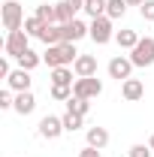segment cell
<instances>
[{"mask_svg":"<svg viewBox=\"0 0 154 157\" xmlns=\"http://www.w3.org/2000/svg\"><path fill=\"white\" fill-rule=\"evenodd\" d=\"M79 52H76V42H60V45H45V55L42 60L55 70V67H70V63H76Z\"/></svg>","mask_w":154,"mask_h":157,"instance_id":"cell-1","label":"cell"},{"mask_svg":"<svg viewBox=\"0 0 154 157\" xmlns=\"http://www.w3.org/2000/svg\"><path fill=\"white\" fill-rule=\"evenodd\" d=\"M0 18H3L6 33L21 30V27H24V12H21V3H18V0H6V3H3V12H0Z\"/></svg>","mask_w":154,"mask_h":157,"instance_id":"cell-2","label":"cell"},{"mask_svg":"<svg viewBox=\"0 0 154 157\" xmlns=\"http://www.w3.org/2000/svg\"><path fill=\"white\" fill-rule=\"evenodd\" d=\"M91 39L97 45H106L115 39V30H112V18L109 15H100V18H91Z\"/></svg>","mask_w":154,"mask_h":157,"instance_id":"cell-3","label":"cell"},{"mask_svg":"<svg viewBox=\"0 0 154 157\" xmlns=\"http://www.w3.org/2000/svg\"><path fill=\"white\" fill-rule=\"evenodd\" d=\"M130 60H133V67H151L154 63V36L139 39L136 48L130 52Z\"/></svg>","mask_w":154,"mask_h":157,"instance_id":"cell-4","label":"cell"},{"mask_svg":"<svg viewBox=\"0 0 154 157\" xmlns=\"http://www.w3.org/2000/svg\"><path fill=\"white\" fill-rule=\"evenodd\" d=\"M30 36H27V30L21 27V30H12V33H6V42H3V52H6V58H18L21 52H27L30 45Z\"/></svg>","mask_w":154,"mask_h":157,"instance_id":"cell-5","label":"cell"},{"mask_svg":"<svg viewBox=\"0 0 154 157\" xmlns=\"http://www.w3.org/2000/svg\"><path fill=\"white\" fill-rule=\"evenodd\" d=\"M103 94V82L97 76H88V78H76L73 85V97H82V100H94Z\"/></svg>","mask_w":154,"mask_h":157,"instance_id":"cell-6","label":"cell"},{"mask_svg":"<svg viewBox=\"0 0 154 157\" xmlns=\"http://www.w3.org/2000/svg\"><path fill=\"white\" fill-rule=\"evenodd\" d=\"M60 133H67V130H64V118L45 115L42 121H39V136H42V139H48V142H52V139H58Z\"/></svg>","mask_w":154,"mask_h":157,"instance_id":"cell-7","label":"cell"},{"mask_svg":"<svg viewBox=\"0 0 154 157\" xmlns=\"http://www.w3.org/2000/svg\"><path fill=\"white\" fill-rule=\"evenodd\" d=\"M85 36H91V24H85L82 18H73L70 24H64V42H79Z\"/></svg>","mask_w":154,"mask_h":157,"instance_id":"cell-8","label":"cell"},{"mask_svg":"<svg viewBox=\"0 0 154 157\" xmlns=\"http://www.w3.org/2000/svg\"><path fill=\"white\" fill-rule=\"evenodd\" d=\"M130 73H133V60L124 58V55H118V58L109 60V76L118 78V82H127L130 78Z\"/></svg>","mask_w":154,"mask_h":157,"instance_id":"cell-9","label":"cell"},{"mask_svg":"<svg viewBox=\"0 0 154 157\" xmlns=\"http://www.w3.org/2000/svg\"><path fill=\"white\" fill-rule=\"evenodd\" d=\"M30 82H33V78H30V73L18 67V70H12V73H9L6 88H9V91H15V94H21V91H30Z\"/></svg>","mask_w":154,"mask_h":157,"instance_id":"cell-10","label":"cell"},{"mask_svg":"<svg viewBox=\"0 0 154 157\" xmlns=\"http://www.w3.org/2000/svg\"><path fill=\"white\" fill-rule=\"evenodd\" d=\"M73 73H76V78L97 76V58H94V55H79L76 63H73Z\"/></svg>","mask_w":154,"mask_h":157,"instance_id":"cell-11","label":"cell"},{"mask_svg":"<svg viewBox=\"0 0 154 157\" xmlns=\"http://www.w3.org/2000/svg\"><path fill=\"white\" fill-rule=\"evenodd\" d=\"M121 97L127 100V103L142 100V97H145V85H142L139 78H127V82H121Z\"/></svg>","mask_w":154,"mask_h":157,"instance_id":"cell-12","label":"cell"},{"mask_svg":"<svg viewBox=\"0 0 154 157\" xmlns=\"http://www.w3.org/2000/svg\"><path fill=\"white\" fill-rule=\"evenodd\" d=\"M85 139H88L91 148H100V151H103V148L109 145V130H106V127H88Z\"/></svg>","mask_w":154,"mask_h":157,"instance_id":"cell-13","label":"cell"},{"mask_svg":"<svg viewBox=\"0 0 154 157\" xmlns=\"http://www.w3.org/2000/svg\"><path fill=\"white\" fill-rule=\"evenodd\" d=\"M33 109H37V97H33L30 91L15 94V112H18V115H30Z\"/></svg>","mask_w":154,"mask_h":157,"instance_id":"cell-14","label":"cell"},{"mask_svg":"<svg viewBox=\"0 0 154 157\" xmlns=\"http://www.w3.org/2000/svg\"><path fill=\"white\" fill-rule=\"evenodd\" d=\"M42 42L45 45H60L64 42V24H45V30H42Z\"/></svg>","mask_w":154,"mask_h":157,"instance_id":"cell-15","label":"cell"},{"mask_svg":"<svg viewBox=\"0 0 154 157\" xmlns=\"http://www.w3.org/2000/svg\"><path fill=\"white\" fill-rule=\"evenodd\" d=\"M48 82L52 85H67V88H73L76 82H73V70L70 67H55L52 70V76H48Z\"/></svg>","mask_w":154,"mask_h":157,"instance_id":"cell-16","label":"cell"},{"mask_svg":"<svg viewBox=\"0 0 154 157\" xmlns=\"http://www.w3.org/2000/svg\"><path fill=\"white\" fill-rule=\"evenodd\" d=\"M15 60H18V67H21V70H27V73H30V70H37L39 63H42V55H37L33 48H27V52H21Z\"/></svg>","mask_w":154,"mask_h":157,"instance_id":"cell-17","label":"cell"},{"mask_svg":"<svg viewBox=\"0 0 154 157\" xmlns=\"http://www.w3.org/2000/svg\"><path fill=\"white\" fill-rule=\"evenodd\" d=\"M139 39H142V36H139L136 30H130V27H124V30H118V33H115V42L121 45V48H130V52L136 48Z\"/></svg>","mask_w":154,"mask_h":157,"instance_id":"cell-18","label":"cell"},{"mask_svg":"<svg viewBox=\"0 0 154 157\" xmlns=\"http://www.w3.org/2000/svg\"><path fill=\"white\" fill-rule=\"evenodd\" d=\"M33 15H37V18H42L45 24H58V12H55V6H52V3H39Z\"/></svg>","mask_w":154,"mask_h":157,"instance_id":"cell-19","label":"cell"},{"mask_svg":"<svg viewBox=\"0 0 154 157\" xmlns=\"http://www.w3.org/2000/svg\"><path fill=\"white\" fill-rule=\"evenodd\" d=\"M88 109H91V100H82V97H70L67 100V112H76V115H88Z\"/></svg>","mask_w":154,"mask_h":157,"instance_id":"cell-20","label":"cell"},{"mask_svg":"<svg viewBox=\"0 0 154 157\" xmlns=\"http://www.w3.org/2000/svg\"><path fill=\"white\" fill-rule=\"evenodd\" d=\"M55 12H58V24H70V21L76 18V9L70 6V3H55Z\"/></svg>","mask_w":154,"mask_h":157,"instance_id":"cell-21","label":"cell"},{"mask_svg":"<svg viewBox=\"0 0 154 157\" xmlns=\"http://www.w3.org/2000/svg\"><path fill=\"white\" fill-rule=\"evenodd\" d=\"M124 12H127V0H109V3H106V15L112 21L124 18Z\"/></svg>","mask_w":154,"mask_h":157,"instance_id":"cell-22","label":"cell"},{"mask_svg":"<svg viewBox=\"0 0 154 157\" xmlns=\"http://www.w3.org/2000/svg\"><path fill=\"white\" fill-rule=\"evenodd\" d=\"M24 30H27V36H42V30H45V21L37 18V15H30V18H24Z\"/></svg>","mask_w":154,"mask_h":157,"instance_id":"cell-23","label":"cell"},{"mask_svg":"<svg viewBox=\"0 0 154 157\" xmlns=\"http://www.w3.org/2000/svg\"><path fill=\"white\" fill-rule=\"evenodd\" d=\"M106 3L109 0H85V12L91 18H100V15H106Z\"/></svg>","mask_w":154,"mask_h":157,"instance_id":"cell-24","label":"cell"},{"mask_svg":"<svg viewBox=\"0 0 154 157\" xmlns=\"http://www.w3.org/2000/svg\"><path fill=\"white\" fill-rule=\"evenodd\" d=\"M82 121H85L82 115H76V112H67V115H64V130H67V133H76L79 127H82Z\"/></svg>","mask_w":154,"mask_h":157,"instance_id":"cell-25","label":"cell"},{"mask_svg":"<svg viewBox=\"0 0 154 157\" xmlns=\"http://www.w3.org/2000/svg\"><path fill=\"white\" fill-rule=\"evenodd\" d=\"M70 97H73V88H67V85H52V100H60V103H67Z\"/></svg>","mask_w":154,"mask_h":157,"instance_id":"cell-26","label":"cell"},{"mask_svg":"<svg viewBox=\"0 0 154 157\" xmlns=\"http://www.w3.org/2000/svg\"><path fill=\"white\" fill-rule=\"evenodd\" d=\"M130 157H151V145H142V142H136V145H130V151H127Z\"/></svg>","mask_w":154,"mask_h":157,"instance_id":"cell-27","label":"cell"},{"mask_svg":"<svg viewBox=\"0 0 154 157\" xmlns=\"http://www.w3.org/2000/svg\"><path fill=\"white\" fill-rule=\"evenodd\" d=\"M0 109H15V97H12V91L6 88V91H0Z\"/></svg>","mask_w":154,"mask_h":157,"instance_id":"cell-28","label":"cell"},{"mask_svg":"<svg viewBox=\"0 0 154 157\" xmlns=\"http://www.w3.org/2000/svg\"><path fill=\"white\" fill-rule=\"evenodd\" d=\"M139 12H142L145 21H154V0H145V3L139 6Z\"/></svg>","mask_w":154,"mask_h":157,"instance_id":"cell-29","label":"cell"},{"mask_svg":"<svg viewBox=\"0 0 154 157\" xmlns=\"http://www.w3.org/2000/svg\"><path fill=\"white\" fill-rule=\"evenodd\" d=\"M9 73H12V70H9V58L3 55V58H0V78H9Z\"/></svg>","mask_w":154,"mask_h":157,"instance_id":"cell-30","label":"cell"},{"mask_svg":"<svg viewBox=\"0 0 154 157\" xmlns=\"http://www.w3.org/2000/svg\"><path fill=\"white\" fill-rule=\"evenodd\" d=\"M79 157H100V148H91V145H88V148L79 151Z\"/></svg>","mask_w":154,"mask_h":157,"instance_id":"cell-31","label":"cell"},{"mask_svg":"<svg viewBox=\"0 0 154 157\" xmlns=\"http://www.w3.org/2000/svg\"><path fill=\"white\" fill-rule=\"evenodd\" d=\"M64 3H70L76 12H79V9H85V0H64Z\"/></svg>","mask_w":154,"mask_h":157,"instance_id":"cell-32","label":"cell"},{"mask_svg":"<svg viewBox=\"0 0 154 157\" xmlns=\"http://www.w3.org/2000/svg\"><path fill=\"white\" fill-rule=\"evenodd\" d=\"M145 0H127V6H142Z\"/></svg>","mask_w":154,"mask_h":157,"instance_id":"cell-33","label":"cell"},{"mask_svg":"<svg viewBox=\"0 0 154 157\" xmlns=\"http://www.w3.org/2000/svg\"><path fill=\"white\" fill-rule=\"evenodd\" d=\"M148 145H151V151H154V133H151V139H148Z\"/></svg>","mask_w":154,"mask_h":157,"instance_id":"cell-34","label":"cell"}]
</instances>
